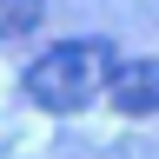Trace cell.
Masks as SVG:
<instances>
[{"mask_svg": "<svg viewBox=\"0 0 159 159\" xmlns=\"http://www.w3.org/2000/svg\"><path fill=\"white\" fill-rule=\"evenodd\" d=\"M40 13H47V0H0V40L33 33V27H40Z\"/></svg>", "mask_w": 159, "mask_h": 159, "instance_id": "3957f363", "label": "cell"}, {"mask_svg": "<svg viewBox=\"0 0 159 159\" xmlns=\"http://www.w3.org/2000/svg\"><path fill=\"white\" fill-rule=\"evenodd\" d=\"M113 60H119L113 40H60V47H47L27 73H20V93H27L40 113L73 119V113H86L93 99L106 93Z\"/></svg>", "mask_w": 159, "mask_h": 159, "instance_id": "6da1fadb", "label": "cell"}, {"mask_svg": "<svg viewBox=\"0 0 159 159\" xmlns=\"http://www.w3.org/2000/svg\"><path fill=\"white\" fill-rule=\"evenodd\" d=\"M106 99H113L126 119L159 113V60H113V73H106Z\"/></svg>", "mask_w": 159, "mask_h": 159, "instance_id": "7a4b0ae2", "label": "cell"}]
</instances>
